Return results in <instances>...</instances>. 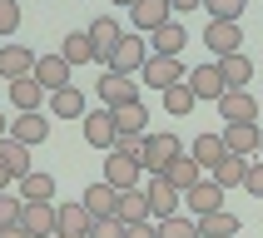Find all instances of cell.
<instances>
[{
	"mask_svg": "<svg viewBox=\"0 0 263 238\" xmlns=\"http://www.w3.org/2000/svg\"><path fill=\"white\" fill-rule=\"evenodd\" d=\"M144 60H149V40H144V35H134V30H124V35L115 40V50L104 55V70L139 74V70H144Z\"/></svg>",
	"mask_w": 263,
	"mask_h": 238,
	"instance_id": "cell-1",
	"label": "cell"
},
{
	"mask_svg": "<svg viewBox=\"0 0 263 238\" xmlns=\"http://www.w3.org/2000/svg\"><path fill=\"white\" fill-rule=\"evenodd\" d=\"M179 154H184L179 134H169V129L144 134V154H139V169H149V174H164V169H169V159H179Z\"/></svg>",
	"mask_w": 263,
	"mask_h": 238,
	"instance_id": "cell-2",
	"label": "cell"
},
{
	"mask_svg": "<svg viewBox=\"0 0 263 238\" xmlns=\"http://www.w3.org/2000/svg\"><path fill=\"white\" fill-rule=\"evenodd\" d=\"M80 134H85V144L89 149H104V154H109V149H115V114H109V109H85V119H80Z\"/></svg>",
	"mask_w": 263,
	"mask_h": 238,
	"instance_id": "cell-3",
	"label": "cell"
},
{
	"mask_svg": "<svg viewBox=\"0 0 263 238\" xmlns=\"http://www.w3.org/2000/svg\"><path fill=\"white\" fill-rule=\"evenodd\" d=\"M144 199H149V219H154V223L174 219V213H179V204H184V193H174V189H169V184H164L159 174H149V184H144Z\"/></svg>",
	"mask_w": 263,
	"mask_h": 238,
	"instance_id": "cell-4",
	"label": "cell"
},
{
	"mask_svg": "<svg viewBox=\"0 0 263 238\" xmlns=\"http://www.w3.org/2000/svg\"><path fill=\"white\" fill-rule=\"evenodd\" d=\"M258 109L263 104L253 100L249 89H229V94L219 100V119L223 124H258Z\"/></svg>",
	"mask_w": 263,
	"mask_h": 238,
	"instance_id": "cell-5",
	"label": "cell"
},
{
	"mask_svg": "<svg viewBox=\"0 0 263 238\" xmlns=\"http://www.w3.org/2000/svg\"><path fill=\"white\" fill-rule=\"evenodd\" d=\"M70 74H74V70H70V65H65L60 55H35V70H30V80H35V85H40L45 94H55V89L74 85Z\"/></svg>",
	"mask_w": 263,
	"mask_h": 238,
	"instance_id": "cell-6",
	"label": "cell"
},
{
	"mask_svg": "<svg viewBox=\"0 0 263 238\" xmlns=\"http://www.w3.org/2000/svg\"><path fill=\"white\" fill-rule=\"evenodd\" d=\"M184 85L194 89V100H214V104L229 94V85H223L219 65H199V70H184Z\"/></svg>",
	"mask_w": 263,
	"mask_h": 238,
	"instance_id": "cell-7",
	"label": "cell"
},
{
	"mask_svg": "<svg viewBox=\"0 0 263 238\" xmlns=\"http://www.w3.org/2000/svg\"><path fill=\"white\" fill-rule=\"evenodd\" d=\"M204 45H209L219 60H223V55H238V45H243V25H238V20H209Z\"/></svg>",
	"mask_w": 263,
	"mask_h": 238,
	"instance_id": "cell-8",
	"label": "cell"
},
{
	"mask_svg": "<svg viewBox=\"0 0 263 238\" xmlns=\"http://www.w3.org/2000/svg\"><path fill=\"white\" fill-rule=\"evenodd\" d=\"M169 0H134L129 5V20H134V35H154L159 25H169Z\"/></svg>",
	"mask_w": 263,
	"mask_h": 238,
	"instance_id": "cell-9",
	"label": "cell"
},
{
	"mask_svg": "<svg viewBox=\"0 0 263 238\" xmlns=\"http://www.w3.org/2000/svg\"><path fill=\"white\" fill-rule=\"evenodd\" d=\"M258 134H263V124H223V129H219L223 154H238V159L258 154Z\"/></svg>",
	"mask_w": 263,
	"mask_h": 238,
	"instance_id": "cell-10",
	"label": "cell"
},
{
	"mask_svg": "<svg viewBox=\"0 0 263 238\" xmlns=\"http://www.w3.org/2000/svg\"><path fill=\"white\" fill-rule=\"evenodd\" d=\"M100 100H104V109L134 104V100H139V80H129V74H115V70H104V80H100Z\"/></svg>",
	"mask_w": 263,
	"mask_h": 238,
	"instance_id": "cell-11",
	"label": "cell"
},
{
	"mask_svg": "<svg viewBox=\"0 0 263 238\" xmlns=\"http://www.w3.org/2000/svg\"><path fill=\"white\" fill-rule=\"evenodd\" d=\"M5 139H15V144H25V149H35V144H45L50 139V119L35 109V114H15L10 119V134Z\"/></svg>",
	"mask_w": 263,
	"mask_h": 238,
	"instance_id": "cell-12",
	"label": "cell"
},
{
	"mask_svg": "<svg viewBox=\"0 0 263 238\" xmlns=\"http://www.w3.org/2000/svg\"><path fill=\"white\" fill-rule=\"evenodd\" d=\"M139 80H144L149 89H169V85H179V80H184V65H179V60H164V55H149L144 60V70H139Z\"/></svg>",
	"mask_w": 263,
	"mask_h": 238,
	"instance_id": "cell-13",
	"label": "cell"
},
{
	"mask_svg": "<svg viewBox=\"0 0 263 238\" xmlns=\"http://www.w3.org/2000/svg\"><path fill=\"white\" fill-rule=\"evenodd\" d=\"M139 159H124V154H115L109 149V159H104V184L109 189H139Z\"/></svg>",
	"mask_w": 263,
	"mask_h": 238,
	"instance_id": "cell-14",
	"label": "cell"
},
{
	"mask_svg": "<svg viewBox=\"0 0 263 238\" xmlns=\"http://www.w3.org/2000/svg\"><path fill=\"white\" fill-rule=\"evenodd\" d=\"M184 204L194 208V219H209V213H219V208H223V189L214 184V179H199V184L184 193Z\"/></svg>",
	"mask_w": 263,
	"mask_h": 238,
	"instance_id": "cell-15",
	"label": "cell"
},
{
	"mask_svg": "<svg viewBox=\"0 0 263 238\" xmlns=\"http://www.w3.org/2000/svg\"><path fill=\"white\" fill-rule=\"evenodd\" d=\"M80 204H85L89 219H115V208H119V189H109V184H89L85 193H80Z\"/></svg>",
	"mask_w": 263,
	"mask_h": 238,
	"instance_id": "cell-16",
	"label": "cell"
},
{
	"mask_svg": "<svg viewBox=\"0 0 263 238\" xmlns=\"http://www.w3.org/2000/svg\"><path fill=\"white\" fill-rule=\"evenodd\" d=\"M89 213H85V204L74 199V204H55V238L65 233V238H80V233H89Z\"/></svg>",
	"mask_w": 263,
	"mask_h": 238,
	"instance_id": "cell-17",
	"label": "cell"
},
{
	"mask_svg": "<svg viewBox=\"0 0 263 238\" xmlns=\"http://www.w3.org/2000/svg\"><path fill=\"white\" fill-rule=\"evenodd\" d=\"M30 70H35V50L0 45V80H30Z\"/></svg>",
	"mask_w": 263,
	"mask_h": 238,
	"instance_id": "cell-18",
	"label": "cell"
},
{
	"mask_svg": "<svg viewBox=\"0 0 263 238\" xmlns=\"http://www.w3.org/2000/svg\"><path fill=\"white\" fill-rule=\"evenodd\" d=\"M149 45H154L149 55L179 60V55H184V45H189V30H184V25H174V20H169V25H159V30H154V35H149Z\"/></svg>",
	"mask_w": 263,
	"mask_h": 238,
	"instance_id": "cell-19",
	"label": "cell"
},
{
	"mask_svg": "<svg viewBox=\"0 0 263 238\" xmlns=\"http://www.w3.org/2000/svg\"><path fill=\"white\" fill-rule=\"evenodd\" d=\"M20 228L30 238H55V204H25L20 208Z\"/></svg>",
	"mask_w": 263,
	"mask_h": 238,
	"instance_id": "cell-20",
	"label": "cell"
},
{
	"mask_svg": "<svg viewBox=\"0 0 263 238\" xmlns=\"http://www.w3.org/2000/svg\"><path fill=\"white\" fill-rule=\"evenodd\" d=\"M109 114H115V134H129V139H144V134H149V109L139 100L119 104V109H109Z\"/></svg>",
	"mask_w": 263,
	"mask_h": 238,
	"instance_id": "cell-21",
	"label": "cell"
},
{
	"mask_svg": "<svg viewBox=\"0 0 263 238\" xmlns=\"http://www.w3.org/2000/svg\"><path fill=\"white\" fill-rule=\"evenodd\" d=\"M85 35H89V45H95V60L104 65V55L115 50V40L124 35V30H119V20H115V15H100V20H89V30H85Z\"/></svg>",
	"mask_w": 263,
	"mask_h": 238,
	"instance_id": "cell-22",
	"label": "cell"
},
{
	"mask_svg": "<svg viewBox=\"0 0 263 238\" xmlns=\"http://www.w3.org/2000/svg\"><path fill=\"white\" fill-rule=\"evenodd\" d=\"M159 179H164V184H169V189H174V193H189L194 184L204 179V169H199V164H194V159H184V154H179V159H169V169H164Z\"/></svg>",
	"mask_w": 263,
	"mask_h": 238,
	"instance_id": "cell-23",
	"label": "cell"
},
{
	"mask_svg": "<svg viewBox=\"0 0 263 238\" xmlns=\"http://www.w3.org/2000/svg\"><path fill=\"white\" fill-rule=\"evenodd\" d=\"M209 174H214V184H219L223 193H229V189H243V174H249V159H238V154H223V159L214 164Z\"/></svg>",
	"mask_w": 263,
	"mask_h": 238,
	"instance_id": "cell-24",
	"label": "cell"
},
{
	"mask_svg": "<svg viewBox=\"0 0 263 238\" xmlns=\"http://www.w3.org/2000/svg\"><path fill=\"white\" fill-rule=\"evenodd\" d=\"M115 219L124 223V228H129V223H144V219H149V199H144V189H119Z\"/></svg>",
	"mask_w": 263,
	"mask_h": 238,
	"instance_id": "cell-25",
	"label": "cell"
},
{
	"mask_svg": "<svg viewBox=\"0 0 263 238\" xmlns=\"http://www.w3.org/2000/svg\"><path fill=\"white\" fill-rule=\"evenodd\" d=\"M219 74H223V85L229 89H249V80H253V60L238 50V55H223L219 60Z\"/></svg>",
	"mask_w": 263,
	"mask_h": 238,
	"instance_id": "cell-26",
	"label": "cell"
},
{
	"mask_svg": "<svg viewBox=\"0 0 263 238\" xmlns=\"http://www.w3.org/2000/svg\"><path fill=\"white\" fill-rule=\"evenodd\" d=\"M20 204H55V179L30 169V174L20 179Z\"/></svg>",
	"mask_w": 263,
	"mask_h": 238,
	"instance_id": "cell-27",
	"label": "cell"
},
{
	"mask_svg": "<svg viewBox=\"0 0 263 238\" xmlns=\"http://www.w3.org/2000/svg\"><path fill=\"white\" fill-rule=\"evenodd\" d=\"M45 100V89L35 85V80H10V104H15V114H35Z\"/></svg>",
	"mask_w": 263,
	"mask_h": 238,
	"instance_id": "cell-28",
	"label": "cell"
},
{
	"mask_svg": "<svg viewBox=\"0 0 263 238\" xmlns=\"http://www.w3.org/2000/svg\"><path fill=\"white\" fill-rule=\"evenodd\" d=\"M50 114H60V119H85V94H80L74 85L55 89V94H50Z\"/></svg>",
	"mask_w": 263,
	"mask_h": 238,
	"instance_id": "cell-29",
	"label": "cell"
},
{
	"mask_svg": "<svg viewBox=\"0 0 263 238\" xmlns=\"http://www.w3.org/2000/svg\"><path fill=\"white\" fill-rule=\"evenodd\" d=\"M0 164H5V174L20 184V179L30 174V149H25V144H15V139H0Z\"/></svg>",
	"mask_w": 263,
	"mask_h": 238,
	"instance_id": "cell-30",
	"label": "cell"
},
{
	"mask_svg": "<svg viewBox=\"0 0 263 238\" xmlns=\"http://www.w3.org/2000/svg\"><path fill=\"white\" fill-rule=\"evenodd\" d=\"M199 238H238V213L219 208V213H209V219H199Z\"/></svg>",
	"mask_w": 263,
	"mask_h": 238,
	"instance_id": "cell-31",
	"label": "cell"
},
{
	"mask_svg": "<svg viewBox=\"0 0 263 238\" xmlns=\"http://www.w3.org/2000/svg\"><path fill=\"white\" fill-rule=\"evenodd\" d=\"M60 60H65V65H89V60H95V45H89V35L85 30H74V35H65V45H60Z\"/></svg>",
	"mask_w": 263,
	"mask_h": 238,
	"instance_id": "cell-32",
	"label": "cell"
},
{
	"mask_svg": "<svg viewBox=\"0 0 263 238\" xmlns=\"http://www.w3.org/2000/svg\"><path fill=\"white\" fill-rule=\"evenodd\" d=\"M189 159L199 164V169H214V164L223 159V139H219V134H199L194 149H189Z\"/></svg>",
	"mask_w": 263,
	"mask_h": 238,
	"instance_id": "cell-33",
	"label": "cell"
},
{
	"mask_svg": "<svg viewBox=\"0 0 263 238\" xmlns=\"http://www.w3.org/2000/svg\"><path fill=\"white\" fill-rule=\"evenodd\" d=\"M159 100H164V109H169V114H189L194 104H199V100H194V89L184 85V80H179V85H169Z\"/></svg>",
	"mask_w": 263,
	"mask_h": 238,
	"instance_id": "cell-34",
	"label": "cell"
},
{
	"mask_svg": "<svg viewBox=\"0 0 263 238\" xmlns=\"http://www.w3.org/2000/svg\"><path fill=\"white\" fill-rule=\"evenodd\" d=\"M159 238H199V219H189V213H174V219L159 223Z\"/></svg>",
	"mask_w": 263,
	"mask_h": 238,
	"instance_id": "cell-35",
	"label": "cell"
},
{
	"mask_svg": "<svg viewBox=\"0 0 263 238\" xmlns=\"http://www.w3.org/2000/svg\"><path fill=\"white\" fill-rule=\"evenodd\" d=\"M243 5H249V0H204V10L214 15V20H243Z\"/></svg>",
	"mask_w": 263,
	"mask_h": 238,
	"instance_id": "cell-36",
	"label": "cell"
},
{
	"mask_svg": "<svg viewBox=\"0 0 263 238\" xmlns=\"http://www.w3.org/2000/svg\"><path fill=\"white\" fill-rule=\"evenodd\" d=\"M20 30V0H0V35Z\"/></svg>",
	"mask_w": 263,
	"mask_h": 238,
	"instance_id": "cell-37",
	"label": "cell"
},
{
	"mask_svg": "<svg viewBox=\"0 0 263 238\" xmlns=\"http://www.w3.org/2000/svg\"><path fill=\"white\" fill-rule=\"evenodd\" d=\"M20 199H10V193H0V228H15V223H20Z\"/></svg>",
	"mask_w": 263,
	"mask_h": 238,
	"instance_id": "cell-38",
	"label": "cell"
},
{
	"mask_svg": "<svg viewBox=\"0 0 263 238\" xmlns=\"http://www.w3.org/2000/svg\"><path fill=\"white\" fill-rule=\"evenodd\" d=\"M89 238H124V223L119 219H95L89 223Z\"/></svg>",
	"mask_w": 263,
	"mask_h": 238,
	"instance_id": "cell-39",
	"label": "cell"
},
{
	"mask_svg": "<svg viewBox=\"0 0 263 238\" xmlns=\"http://www.w3.org/2000/svg\"><path fill=\"white\" fill-rule=\"evenodd\" d=\"M243 189L263 199V159H253V164H249V174H243Z\"/></svg>",
	"mask_w": 263,
	"mask_h": 238,
	"instance_id": "cell-40",
	"label": "cell"
},
{
	"mask_svg": "<svg viewBox=\"0 0 263 238\" xmlns=\"http://www.w3.org/2000/svg\"><path fill=\"white\" fill-rule=\"evenodd\" d=\"M115 154H124V159H139V154H144V139H129V134H119V139H115Z\"/></svg>",
	"mask_w": 263,
	"mask_h": 238,
	"instance_id": "cell-41",
	"label": "cell"
},
{
	"mask_svg": "<svg viewBox=\"0 0 263 238\" xmlns=\"http://www.w3.org/2000/svg\"><path fill=\"white\" fill-rule=\"evenodd\" d=\"M124 238H159V223H154V219H144V223H129V228H124Z\"/></svg>",
	"mask_w": 263,
	"mask_h": 238,
	"instance_id": "cell-42",
	"label": "cell"
},
{
	"mask_svg": "<svg viewBox=\"0 0 263 238\" xmlns=\"http://www.w3.org/2000/svg\"><path fill=\"white\" fill-rule=\"evenodd\" d=\"M204 0H169V10H179V15H189V10H199Z\"/></svg>",
	"mask_w": 263,
	"mask_h": 238,
	"instance_id": "cell-43",
	"label": "cell"
},
{
	"mask_svg": "<svg viewBox=\"0 0 263 238\" xmlns=\"http://www.w3.org/2000/svg\"><path fill=\"white\" fill-rule=\"evenodd\" d=\"M0 238H30V233L20 228V223H15V228H0Z\"/></svg>",
	"mask_w": 263,
	"mask_h": 238,
	"instance_id": "cell-44",
	"label": "cell"
},
{
	"mask_svg": "<svg viewBox=\"0 0 263 238\" xmlns=\"http://www.w3.org/2000/svg\"><path fill=\"white\" fill-rule=\"evenodd\" d=\"M10 184H15V179H10V174H5V164H0V193L10 189Z\"/></svg>",
	"mask_w": 263,
	"mask_h": 238,
	"instance_id": "cell-45",
	"label": "cell"
},
{
	"mask_svg": "<svg viewBox=\"0 0 263 238\" xmlns=\"http://www.w3.org/2000/svg\"><path fill=\"white\" fill-rule=\"evenodd\" d=\"M5 134H10V119H5V114H0V139H5Z\"/></svg>",
	"mask_w": 263,
	"mask_h": 238,
	"instance_id": "cell-46",
	"label": "cell"
},
{
	"mask_svg": "<svg viewBox=\"0 0 263 238\" xmlns=\"http://www.w3.org/2000/svg\"><path fill=\"white\" fill-rule=\"evenodd\" d=\"M258 159H263V134H258Z\"/></svg>",
	"mask_w": 263,
	"mask_h": 238,
	"instance_id": "cell-47",
	"label": "cell"
},
{
	"mask_svg": "<svg viewBox=\"0 0 263 238\" xmlns=\"http://www.w3.org/2000/svg\"><path fill=\"white\" fill-rule=\"evenodd\" d=\"M115 5H134V0H115Z\"/></svg>",
	"mask_w": 263,
	"mask_h": 238,
	"instance_id": "cell-48",
	"label": "cell"
},
{
	"mask_svg": "<svg viewBox=\"0 0 263 238\" xmlns=\"http://www.w3.org/2000/svg\"><path fill=\"white\" fill-rule=\"evenodd\" d=\"M60 238H65V233H60ZM80 238H89V233H80Z\"/></svg>",
	"mask_w": 263,
	"mask_h": 238,
	"instance_id": "cell-49",
	"label": "cell"
},
{
	"mask_svg": "<svg viewBox=\"0 0 263 238\" xmlns=\"http://www.w3.org/2000/svg\"><path fill=\"white\" fill-rule=\"evenodd\" d=\"M258 104H263V100H258Z\"/></svg>",
	"mask_w": 263,
	"mask_h": 238,
	"instance_id": "cell-50",
	"label": "cell"
}]
</instances>
